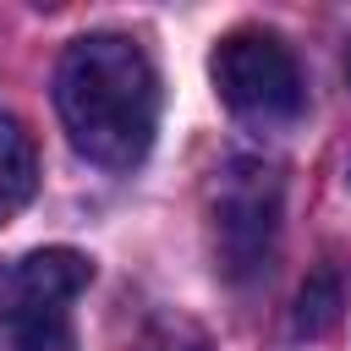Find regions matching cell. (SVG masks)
Masks as SVG:
<instances>
[{
    "label": "cell",
    "instance_id": "1",
    "mask_svg": "<svg viewBox=\"0 0 351 351\" xmlns=\"http://www.w3.org/2000/svg\"><path fill=\"white\" fill-rule=\"evenodd\" d=\"M55 110L71 148L99 170H132L154 148L159 71L126 33H82L55 66Z\"/></svg>",
    "mask_w": 351,
    "mask_h": 351
},
{
    "label": "cell",
    "instance_id": "5",
    "mask_svg": "<svg viewBox=\"0 0 351 351\" xmlns=\"http://www.w3.org/2000/svg\"><path fill=\"white\" fill-rule=\"evenodd\" d=\"M33 186H38V148H33V132H27L16 115H0V225L27 208Z\"/></svg>",
    "mask_w": 351,
    "mask_h": 351
},
{
    "label": "cell",
    "instance_id": "9",
    "mask_svg": "<svg viewBox=\"0 0 351 351\" xmlns=\"http://www.w3.org/2000/svg\"><path fill=\"white\" fill-rule=\"evenodd\" d=\"M346 82H351V44H346Z\"/></svg>",
    "mask_w": 351,
    "mask_h": 351
},
{
    "label": "cell",
    "instance_id": "8",
    "mask_svg": "<svg viewBox=\"0 0 351 351\" xmlns=\"http://www.w3.org/2000/svg\"><path fill=\"white\" fill-rule=\"evenodd\" d=\"M11 318H16V307H11V274H0V351H11Z\"/></svg>",
    "mask_w": 351,
    "mask_h": 351
},
{
    "label": "cell",
    "instance_id": "3",
    "mask_svg": "<svg viewBox=\"0 0 351 351\" xmlns=\"http://www.w3.org/2000/svg\"><path fill=\"white\" fill-rule=\"evenodd\" d=\"M208 71H214L225 110L252 126H291L307 110L302 60L274 27H230L214 44Z\"/></svg>",
    "mask_w": 351,
    "mask_h": 351
},
{
    "label": "cell",
    "instance_id": "7",
    "mask_svg": "<svg viewBox=\"0 0 351 351\" xmlns=\"http://www.w3.org/2000/svg\"><path fill=\"white\" fill-rule=\"evenodd\" d=\"M132 351H214V340L203 335V324L181 318V313H159L143 324V335L132 340Z\"/></svg>",
    "mask_w": 351,
    "mask_h": 351
},
{
    "label": "cell",
    "instance_id": "4",
    "mask_svg": "<svg viewBox=\"0 0 351 351\" xmlns=\"http://www.w3.org/2000/svg\"><path fill=\"white\" fill-rule=\"evenodd\" d=\"M93 280V263L71 247L27 252L11 269V351H77L71 340V302Z\"/></svg>",
    "mask_w": 351,
    "mask_h": 351
},
{
    "label": "cell",
    "instance_id": "6",
    "mask_svg": "<svg viewBox=\"0 0 351 351\" xmlns=\"http://www.w3.org/2000/svg\"><path fill=\"white\" fill-rule=\"evenodd\" d=\"M335 318H340V280L335 269H318L296 296V335H324L335 329Z\"/></svg>",
    "mask_w": 351,
    "mask_h": 351
},
{
    "label": "cell",
    "instance_id": "2",
    "mask_svg": "<svg viewBox=\"0 0 351 351\" xmlns=\"http://www.w3.org/2000/svg\"><path fill=\"white\" fill-rule=\"evenodd\" d=\"M285 225V181L269 159L236 154L208 181V247L230 285H252L274 269Z\"/></svg>",
    "mask_w": 351,
    "mask_h": 351
}]
</instances>
